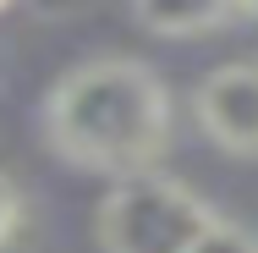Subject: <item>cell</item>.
Instances as JSON below:
<instances>
[{
  "label": "cell",
  "instance_id": "6da1fadb",
  "mask_svg": "<svg viewBox=\"0 0 258 253\" xmlns=\"http://www.w3.org/2000/svg\"><path fill=\"white\" fill-rule=\"evenodd\" d=\"M50 138L55 149L99 176H154L159 154L170 149V94L138 61H88L66 72L50 94Z\"/></svg>",
  "mask_w": 258,
  "mask_h": 253
},
{
  "label": "cell",
  "instance_id": "7a4b0ae2",
  "mask_svg": "<svg viewBox=\"0 0 258 253\" xmlns=\"http://www.w3.org/2000/svg\"><path fill=\"white\" fill-rule=\"evenodd\" d=\"M209 226L214 215L170 176L115 182L99 209V237L110 253H192Z\"/></svg>",
  "mask_w": 258,
  "mask_h": 253
},
{
  "label": "cell",
  "instance_id": "277c9868",
  "mask_svg": "<svg viewBox=\"0 0 258 253\" xmlns=\"http://www.w3.org/2000/svg\"><path fill=\"white\" fill-rule=\"evenodd\" d=\"M143 28H154L165 39H198L220 33L236 22H258V6H225V0H170V6H138L132 11Z\"/></svg>",
  "mask_w": 258,
  "mask_h": 253
},
{
  "label": "cell",
  "instance_id": "5b68a950",
  "mask_svg": "<svg viewBox=\"0 0 258 253\" xmlns=\"http://www.w3.org/2000/svg\"><path fill=\"white\" fill-rule=\"evenodd\" d=\"M192 253H258V242L242 231V226H225V220H214L204 237H198V248Z\"/></svg>",
  "mask_w": 258,
  "mask_h": 253
},
{
  "label": "cell",
  "instance_id": "8992f818",
  "mask_svg": "<svg viewBox=\"0 0 258 253\" xmlns=\"http://www.w3.org/2000/svg\"><path fill=\"white\" fill-rule=\"evenodd\" d=\"M11 226H17V193H11V182L0 176V242L11 237Z\"/></svg>",
  "mask_w": 258,
  "mask_h": 253
},
{
  "label": "cell",
  "instance_id": "3957f363",
  "mask_svg": "<svg viewBox=\"0 0 258 253\" xmlns=\"http://www.w3.org/2000/svg\"><path fill=\"white\" fill-rule=\"evenodd\" d=\"M198 121L231 154H258V61H225L198 83Z\"/></svg>",
  "mask_w": 258,
  "mask_h": 253
}]
</instances>
